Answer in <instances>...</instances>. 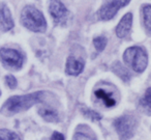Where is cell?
<instances>
[{
	"mask_svg": "<svg viewBox=\"0 0 151 140\" xmlns=\"http://www.w3.org/2000/svg\"><path fill=\"white\" fill-rule=\"evenodd\" d=\"M45 94L46 92L44 91H36L25 94V96H14L3 104L0 112L6 116L15 115L19 112L27 110L33 105L42 102L45 99Z\"/></svg>",
	"mask_w": 151,
	"mask_h": 140,
	"instance_id": "1",
	"label": "cell"
},
{
	"mask_svg": "<svg viewBox=\"0 0 151 140\" xmlns=\"http://www.w3.org/2000/svg\"><path fill=\"white\" fill-rule=\"evenodd\" d=\"M21 22L27 29L33 32H45L47 21L42 13L33 5H26L21 13Z\"/></svg>",
	"mask_w": 151,
	"mask_h": 140,
	"instance_id": "2",
	"label": "cell"
},
{
	"mask_svg": "<svg viewBox=\"0 0 151 140\" xmlns=\"http://www.w3.org/2000/svg\"><path fill=\"white\" fill-rule=\"evenodd\" d=\"M124 62L132 71L142 73L148 65V55L144 49L140 47H129L123 54Z\"/></svg>",
	"mask_w": 151,
	"mask_h": 140,
	"instance_id": "3",
	"label": "cell"
},
{
	"mask_svg": "<svg viewBox=\"0 0 151 140\" xmlns=\"http://www.w3.org/2000/svg\"><path fill=\"white\" fill-rule=\"evenodd\" d=\"M114 125L121 139L126 140L134 136L137 120L132 115H123L114 121Z\"/></svg>",
	"mask_w": 151,
	"mask_h": 140,
	"instance_id": "4",
	"label": "cell"
},
{
	"mask_svg": "<svg viewBox=\"0 0 151 140\" xmlns=\"http://www.w3.org/2000/svg\"><path fill=\"white\" fill-rule=\"evenodd\" d=\"M130 0H104V3L97 12V17L103 21H108L115 17L121 7L129 3Z\"/></svg>",
	"mask_w": 151,
	"mask_h": 140,
	"instance_id": "5",
	"label": "cell"
},
{
	"mask_svg": "<svg viewBox=\"0 0 151 140\" xmlns=\"http://www.w3.org/2000/svg\"><path fill=\"white\" fill-rule=\"evenodd\" d=\"M0 59L5 67L13 70L21 69L24 61L23 55L19 51L9 48L0 49Z\"/></svg>",
	"mask_w": 151,
	"mask_h": 140,
	"instance_id": "6",
	"label": "cell"
},
{
	"mask_svg": "<svg viewBox=\"0 0 151 140\" xmlns=\"http://www.w3.org/2000/svg\"><path fill=\"white\" fill-rule=\"evenodd\" d=\"M49 12L56 24L63 25L66 23L69 13L60 0H50Z\"/></svg>",
	"mask_w": 151,
	"mask_h": 140,
	"instance_id": "7",
	"label": "cell"
},
{
	"mask_svg": "<svg viewBox=\"0 0 151 140\" xmlns=\"http://www.w3.org/2000/svg\"><path fill=\"white\" fill-rule=\"evenodd\" d=\"M132 15L130 13H127L123 16L120 20L119 24L116 27V36L119 38H124L129 34V31L132 29Z\"/></svg>",
	"mask_w": 151,
	"mask_h": 140,
	"instance_id": "8",
	"label": "cell"
},
{
	"mask_svg": "<svg viewBox=\"0 0 151 140\" xmlns=\"http://www.w3.org/2000/svg\"><path fill=\"white\" fill-rule=\"evenodd\" d=\"M14 20L12 18V14L6 5H3L0 9V30L1 31H9L13 29Z\"/></svg>",
	"mask_w": 151,
	"mask_h": 140,
	"instance_id": "9",
	"label": "cell"
},
{
	"mask_svg": "<svg viewBox=\"0 0 151 140\" xmlns=\"http://www.w3.org/2000/svg\"><path fill=\"white\" fill-rule=\"evenodd\" d=\"M84 69V62L80 61L79 59H76L73 56H69L66 60V67H65V72L67 75L70 76H78L79 74L82 73Z\"/></svg>",
	"mask_w": 151,
	"mask_h": 140,
	"instance_id": "10",
	"label": "cell"
},
{
	"mask_svg": "<svg viewBox=\"0 0 151 140\" xmlns=\"http://www.w3.org/2000/svg\"><path fill=\"white\" fill-rule=\"evenodd\" d=\"M38 113L40 115L47 121H50V123H57L59 120L58 113L54 110L53 108L48 106L42 107V108L38 109Z\"/></svg>",
	"mask_w": 151,
	"mask_h": 140,
	"instance_id": "11",
	"label": "cell"
},
{
	"mask_svg": "<svg viewBox=\"0 0 151 140\" xmlns=\"http://www.w3.org/2000/svg\"><path fill=\"white\" fill-rule=\"evenodd\" d=\"M112 71L117 76H119L124 82L129 81V79H130L129 72H128L127 69H126L125 67H123L119 61H116V62L113 63V65H112Z\"/></svg>",
	"mask_w": 151,
	"mask_h": 140,
	"instance_id": "12",
	"label": "cell"
},
{
	"mask_svg": "<svg viewBox=\"0 0 151 140\" xmlns=\"http://www.w3.org/2000/svg\"><path fill=\"white\" fill-rule=\"evenodd\" d=\"M95 96L99 100H101L104 102V104L106 105L107 107H113L115 106L116 104V101L113 96H111V94L107 92L106 90L104 89H97L95 90Z\"/></svg>",
	"mask_w": 151,
	"mask_h": 140,
	"instance_id": "13",
	"label": "cell"
},
{
	"mask_svg": "<svg viewBox=\"0 0 151 140\" xmlns=\"http://www.w3.org/2000/svg\"><path fill=\"white\" fill-rule=\"evenodd\" d=\"M142 18H143V24H144L147 32L150 33V30H151V5L150 4H145L142 7Z\"/></svg>",
	"mask_w": 151,
	"mask_h": 140,
	"instance_id": "14",
	"label": "cell"
},
{
	"mask_svg": "<svg viewBox=\"0 0 151 140\" xmlns=\"http://www.w3.org/2000/svg\"><path fill=\"white\" fill-rule=\"evenodd\" d=\"M140 106L142 110L146 113L147 115H150L151 113V88H147L144 96L141 99Z\"/></svg>",
	"mask_w": 151,
	"mask_h": 140,
	"instance_id": "15",
	"label": "cell"
},
{
	"mask_svg": "<svg viewBox=\"0 0 151 140\" xmlns=\"http://www.w3.org/2000/svg\"><path fill=\"white\" fill-rule=\"evenodd\" d=\"M0 140H21L18 134L6 129H0Z\"/></svg>",
	"mask_w": 151,
	"mask_h": 140,
	"instance_id": "16",
	"label": "cell"
},
{
	"mask_svg": "<svg viewBox=\"0 0 151 140\" xmlns=\"http://www.w3.org/2000/svg\"><path fill=\"white\" fill-rule=\"evenodd\" d=\"M107 43H108V41L105 36H97V38H95L94 40H93V45H94L95 49H96L99 52H101V51L106 48Z\"/></svg>",
	"mask_w": 151,
	"mask_h": 140,
	"instance_id": "17",
	"label": "cell"
},
{
	"mask_svg": "<svg viewBox=\"0 0 151 140\" xmlns=\"http://www.w3.org/2000/svg\"><path fill=\"white\" fill-rule=\"evenodd\" d=\"M81 110L84 113V115H86L87 117H89V118L92 119V120H101V116L97 112H95V111L90 110V109H88V108H82Z\"/></svg>",
	"mask_w": 151,
	"mask_h": 140,
	"instance_id": "18",
	"label": "cell"
},
{
	"mask_svg": "<svg viewBox=\"0 0 151 140\" xmlns=\"http://www.w3.org/2000/svg\"><path fill=\"white\" fill-rule=\"evenodd\" d=\"M5 82H6L7 86H9V88H12V89L17 87V79H16L13 75H7L6 77H5Z\"/></svg>",
	"mask_w": 151,
	"mask_h": 140,
	"instance_id": "19",
	"label": "cell"
},
{
	"mask_svg": "<svg viewBox=\"0 0 151 140\" xmlns=\"http://www.w3.org/2000/svg\"><path fill=\"white\" fill-rule=\"evenodd\" d=\"M73 140H95L93 138L89 137L88 135L86 134H83V133H76L73 135Z\"/></svg>",
	"mask_w": 151,
	"mask_h": 140,
	"instance_id": "20",
	"label": "cell"
},
{
	"mask_svg": "<svg viewBox=\"0 0 151 140\" xmlns=\"http://www.w3.org/2000/svg\"><path fill=\"white\" fill-rule=\"evenodd\" d=\"M51 140H64V136L59 132H54L51 137Z\"/></svg>",
	"mask_w": 151,
	"mask_h": 140,
	"instance_id": "21",
	"label": "cell"
}]
</instances>
